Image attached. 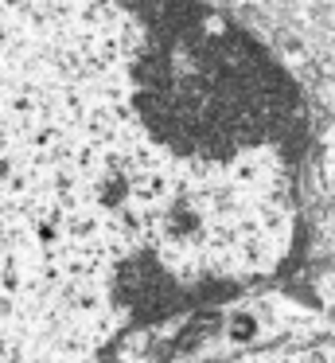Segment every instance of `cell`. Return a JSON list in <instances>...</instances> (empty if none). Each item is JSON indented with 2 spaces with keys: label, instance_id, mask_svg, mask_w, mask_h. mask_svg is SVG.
<instances>
[{
  "label": "cell",
  "instance_id": "cell-1",
  "mask_svg": "<svg viewBox=\"0 0 335 363\" xmlns=\"http://www.w3.org/2000/svg\"><path fill=\"white\" fill-rule=\"evenodd\" d=\"M304 113L187 0H0V363H93L144 297L277 274Z\"/></svg>",
  "mask_w": 335,
  "mask_h": 363
},
{
  "label": "cell",
  "instance_id": "cell-2",
  "mask_svg": "<svg viewBox=\"0 0 335 363\" xmlns=\"http://www.w3.org/2000/svg\"><path fill=\"white\" fill-rule=\"evenodd\" d=\"M254 332H257V316L254 313H238L230 320V340L234 344H246V340H254Z\"/></svg>",
  "mask_w": 335,
  "mask_h": 363
}]
</instances>
